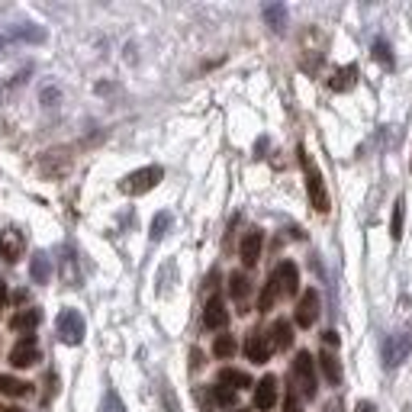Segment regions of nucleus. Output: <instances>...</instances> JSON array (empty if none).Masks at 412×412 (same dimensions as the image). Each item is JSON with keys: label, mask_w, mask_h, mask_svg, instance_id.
<instances>
[{"label": "nucleus", "mask_w": 412, "mask_h": 412, "mask_svg": "<svg viewBox=\"0 0 412 412\" xmlns=\"http://www.w3.org/2000/svg\"><path fill=\"white\" fill-rule=\"evenodd\" d=\"M161 178H165V168H161V165H149V168H139V171H132L129 178H122L120 190L126 197H142V194H149V190L158 187Z\"/></svg>", "instance_id": "nucleus-1"}, {"label": "nucleus", "mask_w": 412, "mask_h": 412, "mask_svg": "<svg viewBox=\"0 0 412 412\" xmlns=\"http://www.w3.org/2000/svg\"><path fill=\"white\" fill-rule=\"evenodd\" d=\"M300 161H303V171H306V190H309V203L316 213H328V194H326V184H322V174L319 168L312 165V158L306 155V149H300Z\"/></svg>", "instance_id": "nucleus-2"}, {"label": "nucleus", "mask_w": 412, "mask_h": 412, "mask_svg": "<svg viewBox=\"0 0 412 412\" xmlns=\"http://www.w3.org/2000/svg\"><path fill=\"white\" fill-rule=\"evenodd\" d=\"M412 351V335H406V332H393V335H386L384 341H380V355H384V367H400L409 357Z\"/></svg>", "instance_id": "nucleus-3"}, {"label": "nucleus", "mask_w": 412, "mask_h": 412, "mask_svg": "<svg viewBox=\"0 0 412 412\" xmlns=\"http://www.w3.org/2000/svg\"><path fill=\"white\" fill-rule=\"evenodd\" d=\"M55 328H58V338H62L65 345H81V341H84V332H87L84 316H81L77 309H62Z\"/></svg>", "instance_id": "nucleus-4"}, {"label": "nucleus", "mask_w": 412, "mask_h": 412, "mask_svg": "<svg viewBox=\"0 0 412 412\" xmlns=\"http://www.w3.org/2000/svg\"><path fill=\"white\" fill-rule=\"evenodd\" d=\"M26 252V235L19 232L17 225H7L3 232H0V258L7 264H17Z\"/></svg>", "instance_id": "nucleus-5"}, {"label": "nucleus", "mask_w": 412, "mask_h": 412, "mask_svg": "<svg viewBox=\"0 0 412 412\" xmlns=\"http://www.w3.org/2000/svg\"><path fill=\"white\" fill-rule=\"evenodd\" d=\"M293 377H297L303 396L312 400V396H316V371H312V355H309V351L297 355V361H293Z\"/></svg>", "instance_id": "nucleus-6"}, {"label": "nucleus", "mask_w": 412, "mask_h": 412, "mask_svg": "<svg viewBox=\"0 0 412 412\" xmlns=\"http://www.w3.org/2000/svg\"><path fill=\"white\" fill-rule=\"evenodd\" d=\"M39 361V341L36 335H23L13 345V351H10V364L13 367H32Z\"/></svg>", "instance_id": "nucleus-7"}, {"label": "nucleus", "mask_w": 412, "mask_h": 412, "mask_svg": "<svg viewBox=\"0 0 412 412\" xmlns=\"http://www.w3.org/2000/svg\"><path fill=\"white\" fill-rule=\"evenodd\" d=\"M271 277L277 281V287H281V297H297V293H300V271H297L293 261H281Z\"/></svg>", "instance_id": "nucleus-8"}, {"label": "nucleus", "mask_w": 412, "mask_h": 412, "mask_svg": "<svg viewBox=\"0 0 412 412\" xmlns=\"http://www.w3.org/2000/svg\"><path fill=\"white\" fill-rule=\"evenodd\" d=\"M297 326L300 328H309V326H316V319H319V293L316 290H306L300 297V303H297Z\"/></svg>", "instance_id": "nucleus-9"}, {"label": "nucleus", "mask_w": 412, "mask_h": 412, "mask_svg": "<svg viewBox=\"0 0 412 412\" xmlns=\"http://www.w3.org/2000/svg\"><path fill=\"white\" fill-rule=\"evenodd\" d=\"M245 357L254 361V364H268V357H271V338L261 335V332H252V335L245 338Z\"/></svg>", "instance_id": "nucleus-10"}, {"label": "nucleus", "mask_w": 412, "mask_h": 412, "mask_svg": "<svg viewBox=\"0 0 412 412\" xmlns=\"http://www.w3.org/2000/svg\"><path fill=\"white\" fill-rule=\"evenodd\" d=\"M39 168H42V174H52V178H58V174H65V171L71 168V155H68V149H52V151H46V155H42Z\"/></svg>", "instance_id": "nucleus-11"}, {"label": "nucleus", "mask_w": 412, "mask_h": 412, "mask_svg": "<svg viewBox=\"0 0 412 412\" xmlns=\"http://www.w3.org/2000/svg\"><path fill=\"white\" fill-rule=\"evenodd\" d=\"M274 403H277V377H261L258 380V386H254V406L258 409H274Z\"/></svg>", "instance_id": "nucleus-12"}, {"label": "nucleus", "mask_w": 412, "mask_h": 412, "mask_svg": "<svg viewBox=\"0 0 412 412\" xmlns=\"http://www.w3.org/2000/svg\"><path fill=\"white\" fill-rule=\"evenodd\" d=\"M261 245H264L261 229L245 232V238H242V264L245 268H254V264H258V258H261Z\"/></svg>", "instance_id": "nucleus-13"}, {"label": "nucleus", "mask_w": 412, "mask_h": 412, "mask_svg": "<svg viewBox=\"0 0 412 412\" xmlns=\"http://www.w3.org/2000/svg\"><path fill=\"white\" fill-rule=\"evenodd\" d=\"M225 322H229V309H225L223 297H213L203 309V326L206 328H225Z\"/></svg>", "instance_id": "nucleus-14"}, {"label": "nucleus", "mask_w": 412, "mask_h": 412, "mask_svg": "<svg viewBox=\"0 0 412 412\" xmlns=\"http://www.w3.org/2000/svg\"><path fill=\"white\" fill-rule=\"evenodd\" d=\"M42 322V312L39 309H19L17 316L10 319V328L13 332H26V335H32V328Z\"/></svg>", "instance_id": "nucleus-15"}, {"label": "nucleus", "mask_w": 412, "mask_h": 412, "mask_svg": "<svg viewBox=\"0 0 412 412\" xmlns=\"http://www.w3.org/2000/svg\"><path fill=\"white\" fill-rule=\"evenodd\" d=\"M29 277L36 283H48V277H52V258H48L46 252L32 254V261H29Z\"/></svg>", "instance_id": "nucleus-16"}, {"label": "nucleus", "mask_w": 412, "mask_h": 412, "mask_svg": "<svg viewBox=\"0 0 412 412\" xmlns=\"http://www.w3.org/2000/svg\"><path fill=\"white\" fill-rule=\"evenodd\" d=\"M293 345V326L287 322V319H277L271 328V348H277V351H287V348Z\"/></svg>", "instance_id": "nucleus-17"}, {"label": "nucleus", "mask_w": 412, "mask_h": 412, "mask_svg": "<svg viewBox=\"0 0 412 412\" xmlns=\"http://www.w3.org/2000/svg\"><path fill=\"white\" fill-rule=\"evenodd\" d=\"M219 386H229V390H245V386H252V377L245 374V371H235V367H223L219 371Z\"/></svg>", "instance_id": "nucleus-18"}, {"label": "nucleus", "mask_w": 412, "mask_h": 412, "mask_svg": "<svg viewBox=\"0 0 412 412\" xmlns=\"http://www.w3.org/2000/svg\"><path fill=\"white\" fill-rule=\"evenodd\" d=\"M319 367H322V374H326V380L332 386L341 384V361H338L332 351H322V355H319Z\"/></svg>", "instance_id": "nucleus-19"}, {"label": "nucleus", "mask_w": 412, "mask_h": 412, "mask_svg": "<svg viewBox=\"0 0 412 412\" xmlns=\"http://www.w3.org/2000/svg\"><path fill=\"white\" fill-rule=\"evenodd\" d=\"M357 84V68L355 65H345V68H338L335 77L328 81V87L335 91V94H341V91H351V87Z\"/></svg>", "instance_id": "nucleus-20"}, {"label": "nucleus", "mask_w": 412, "mask_h": 412, "mask_svg": "<svg viewBox=\"0 0 412 412\" xmlns=\"http://www.w3.org/2000/svg\"><path fill=\"white\" fill-rule=\"evenodd\" d=\"M7 39H13V42H46V29L32 26V23H26V26H13L7 32Z\"/></svg>", "instance_id": "nucleus-21"}, {"label": "nucleus", "mask_w": 412, "mask_h": 412, "mask_svg": "<svg viewBox=\"0 0 412 412\" xmlns=\"http://www.w3.org/2000/svg\"><path fill=\"white\" fill-rule=\"evenodd\" d=\"M264 19H268V26H271L274 32H283V29H287V7H283V3H268V7H264Z\"/></svg>", "instance_id": "nucleus-22"}, {"label": "nucleus", "mask_w": 412, "mask_h": 412, "mask_svg": "<svg viewBox=\"0 0 412 412\" xmlns=\"http://www.w3.org/2000/svg\"><path fill=\"white\" fill-rule=\"evenodd\" d=\"M32 386L26 380H17V377L10 374H0V396H26Z\"/></svg>", "instance_id": "nucleus-23"}, {"label": "nucleus", "mask_w": 412, "mask_h": 412, "mask_svg": "<svg viewBox=\"0 0 412 412\" xmlns=\"http://www.w3.org/2000/svg\"><path fill=\"white\" fill-rule=\"evenodd\" d=\"M277 297H281V287H277V281H268L264 283V290H261V300H258V312H268V309L277 303Z\"/></svg>", "instance_id": "nucleus-24"}, {"label": "nucleus", "mask_w": 412, "mask_h": 412, "mask_svg": "<svg viewBox=\"0 0 412 412\" xmlns=\"http://www.w3.org/2000/svg\"><path fill=\"white\" fill-rule=\"evenodd\" d=\"M371 52H374V58L380 62V65H386V68H393V65H396L393 48H390V42H386V39H374V46H371Z\"/></svg>", "instance_id": "nucleus-25"}, {"label": "nucleus", "mask_w": 412, "mask_h": 412, "mask_svg": "<svg viewBox=\"0 0 412 412\" xmlns=\"http://www.w3.org/2000/svg\"><path fill=\"white\" fill-rule=\"evenodd\" d=\"M171 213H158L155 219H151V229H149V235H151V242H161L165 235H168V229H171Z\"/></svg>", "instance_id": "nucleus-26"}, {"label": "nucleus", "mask_w": 412, "mask_h": 412, "mask_svg": "<svg viewBox=\"0 0 412 412\" xmlns=\"http://www.w3.org/2000/svg\"><path fill=\"white\" fill-rule=\"evenodd\" d=\"M62 274H65L68 287H81V277L75 274V252H71V248H65V261H62Z\"/></svg>", "instance_id": "nucleus-27"}, {"label": "nucleus", "mask_w": 412, "mask_h": 412, "mask_svg": "<svg viewBox=\"0 0 412 412\" xmlns=\"http://www.w3.org/2000/svg\"><path fill=\"white\" fill-rule=\"evenodd\" d=\"M229 293H232L235 300H245V297H248V277H245L242 271H235L232 277H229Z\"/></svg>", "instance_id": "nucleus-28"}, {"label": "nucleus", "mask_w": 412, "mask_h": 412, "mask_svg": "<svg viewBox=\"0 0 412 412\" xmlns=\"http://www.w3.org/2000/svg\"><path fill=\"white\" fill-rule=\"evenodd\" d=\"M403 197L396 200L393 203V219H390V235H393L396 242H400V238H403Z\"/></svg>", "instance_id": "nucleus-29"}, {"label": "nucleus", "mask_w": 412, "mask_h": 412, "mask_svg": "<svg viewBox=\"0 0 412 412\" xmlns=\"http://www.w3.org/2000/svg\"><path fill=\"white\" fill-rule=\"evenodd\" d=\"M213 355L216 357H232L235 355V338L232 335H219L213 341Z\"/></svg>", "instance_id": "nucleus-30"}, {"label": "nucleus", "mask_w": 412, "mask_h": 412, "mask_svg": "<svg viewBox=\"0 0 412 412\" xmlns=\"http://www.w3.org/2000/svg\"><path fill=\"white\" fill-rule=\"evenodd\" d=\"M100 412H126V406H122V400L120 396H116V390H106V393H103V403H100Z\"/></svg>", "instance_id": "nucleus-31"}, {"label": "nucleus", "mask_w": 412, "mask_h": 412, "mask_svg": "<svg viewBox=\"0 0 412 412\" xmlns=\"http://www.w3.org/2000/svg\"><path fill=\"white\" fill-rule=\"evenodd\" d=\"M213 400H216L219 406H235L238 393H235V390H229V386H219V384H216V386H213Z\"/></svg>", "instance_id": "nucleus-32"}, {"label": "nucleus", "mask_w": 412, "mask_h": 412, "mask_svg": "<svg viewBox=\"0 0 412 412\" xmlns=\"http://www.w3.org/2000/svg\"><path fill=\"white\" fill-rule=\"evenodd\" d=\"M58 97H62L58 87H46V91H42V103H46V106H58Z\"/></svg>", "instance_id": "nucleus-33"}, {"label": "nucleus", "mask_w": 412, "mask_h": 412, "mask_svg": "<svg viewBox=\"0 0 412 412\" xmlns=\"http://www.w3.org/2000/svg\"><path fill=\"white\" fill-rule=\"evenodd\" d=\"M283 412H303V409H300V400H297V393H287V403H283Z\"/></svg>", "instance_id": "nucleus-34"}, {"label": "nucleus", "mask_w": 412, "mask_h": 412, "mask_svg": "<svg viewBox=\"0 0 412 412\" xmlns=\"http://www.w3.org/2000/svg\"><path fill=\"white\" fill-rule=\"evenodd\" d=\"M322 338H326V345H328V348H338V332H326Z\"/></svg>", "instance_id": "nucleus-35"}, {"label": "nucleus", "mask_w": 412, "mask_h": 412, "mask_svg": "<svg viewBox=\"0 0 412 412\" xmlns=\"http://www.w3.org/2000/svg\"><path fill=\"white\" fill-rule=\"evenodd\" d=\"M203 364V355L200 351H190V367H200Z\"/></svg>", "instance_id": "nucleus-36"}, {"label": "nucleus", "mask_w": 412, "mask_h": 412, "mask_svg": "<svg viewBox=\"0 0 412 412\" xmlns=\"http://www.w3.org/2000/svg\"><path fill=\"white\" fill-rule=\"evenodd\" d=\"M355 412H377V406L374 403H367V400H364V403H357V409Z\"/></svg>", "instance_id": "nucleus-37"}, {"label": "nucleus", "mask_w": 412, "mask_h": 412, "mask_svg": "<svg viewBox=\"0 0 412 412\" xmlns=\"http://www.w3.org/2000/svg\"><path fill=\"white\" fill-rule=\"evenodd\" d=\"M7 300V281H3V277H0V303Z\"/></svg>", "instance_id": "nucleus-38"}, {"label": "nucleus", "mask_w": 412, "mask_h": 412, "mask_svg": "<svg viewBox=\"0 0 412 412\" xmlns=\"http://www.w3.org/2000/svg\"><path fill=\"white\" fill-rule=\"evenodd\" d=\"M3 412H23V409H3Z\"/></svg>", "instance_id": "nucleus-39"}, {"label": "nucleus", "mask_w": 412, "mask_h": 412, "mask_svg": "<svg viewBox=\"0 0 412 412\" xmlns=\"http://www.w3.org/2000/svg\"><path fill=\"white\" fill-rule=\"evenodd\" d=\"M232 412H248V409H232Z\"/></svg>", "instance_id": "nucleus-40"}, {"label": "nucleus", "mask_w": 412, "mask_h": 412, "mask_svg": "<svg viewBox=\"0 0 412 412\" xmlns=\"http://www.w3.org/2000/svg\"><path fill=\"white\" fill-rule=\"evenodd\" d=\"M0 412H3V409H0Z\"/></svg>", "instance_id": "nucleus-41"}]
</instances>
